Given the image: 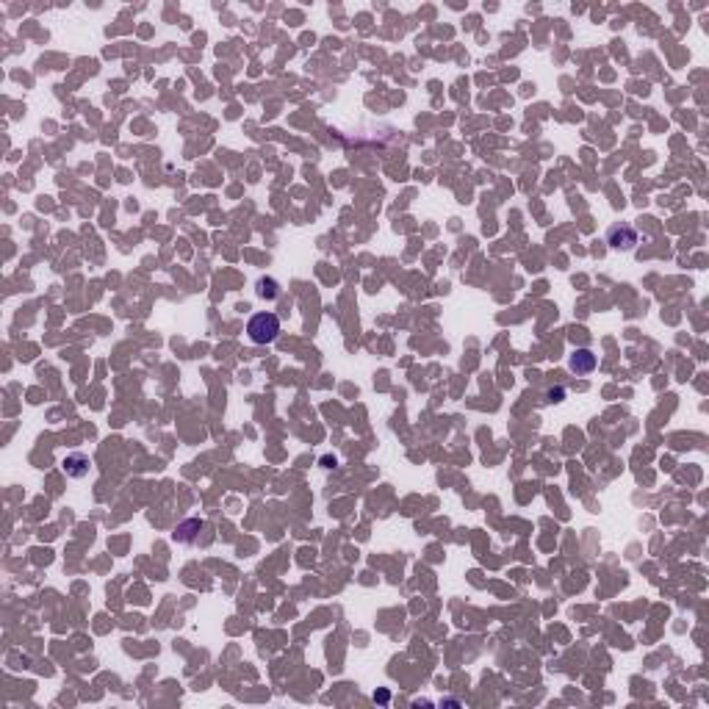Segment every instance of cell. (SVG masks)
<instances>
[{"instance_id": "cell-1", "label": "cell", "mask_w": 709, "mask_h": 709, "mask_svg": "<svg viewBox=\"0 0 709 709\" xmlns=\"http://www.w3.org/2000/svg\"><path fill=\"white\" fill-rule=\"evenodd\" d=\"M247 335H250L252 344H272V341L280 335V319H277L272 311L255 313V316L247 322Z\"/></svg>"}, {"instance_id": "cell-2", "label": "cell", "mask_w": 709, "mask_h": 709, "mask_svg": "<svg viewBox=\"0 0 709 709\" xmlns=\"http://www.w3.org/2000/svg\"><path fill=\"white\" fill-rule=\"evenodd\" d=\"M607 244L612 247V250H634V244H637V233H634V228H629V225H615L610 233H607Z\"/></svg>"}, {"instance_id": "cell-3", "label": "cell", "mask_w": 709, "mask_h": 709, "mask_svg": "<svg viewBox=\"0 0 709 709\" xmlns=\"http://www.w3.org/2000/svg\"><path fill=\"white\" fill-rule=\"evenodd\" d=\"M596 354L590 352V349H574V354L568 358V369L574 372V374H590L593 369H596Z\"/></svg>"}, {"instance_id": "cell-4", "label": "cell", "mask_w": 709, "mask_h": 709, "mask_svg": "<svg viewBox=\"0 0 709 709\" xmlns=\"http://www.w3.org/2000/svg\"><path fill=\"white\" fill-rule=\"evenodd\" d=\"M64 468H67V474H73V477H84L89 471V457L86 455H69L64 460Z\"/></svg>"}, {"instance_id": "cell-5", "label": "cell", "mask_w": 709, "mask_h": 709, "mask_svg": "<svg viewBox=\"0 0 709 709\" xmlns=\"http://www.w3.org/2000/svg\"><path fill=\"white\" fill-rule=\"evenodd\" d=\"M280 291H277V283L274 280H261L258 283V297H266V300H274Z\"/></svg>"}]
</instances>
